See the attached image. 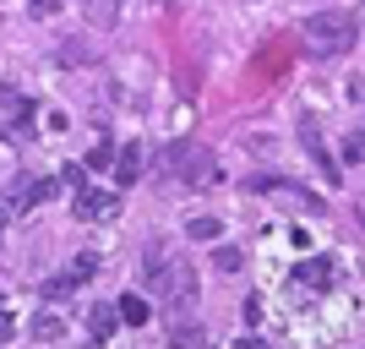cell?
Segmentation results:
<instances>
[{
	"mask_svg": "<svg viewBox=\"0 0 365 349\" xmlns=\"http://www.w3.org/2000/svg\"><path fill=\"white\" fill-rule=\"evenodd\" d=\"M354 39H360V22L349 11H317L305 22V49L317 61H333V55H349Z\"/></svg>",
	"mask_w": 365,
	"mask_h": 349,
	"instance_id": "1",
	"label": "cell"
},
{
	"mask_svg": "<svg viewBox=\"0 0 365 349\" xmlns=\"http://www.w3.org/2000/svg\"><path fill=\"white\" fill-rule=\"evenodd\" d=\"M71 273H76V284H88V278L98 273V257H93V251H82V257H76V268H71Z\"/></svg>",
	"mask_w": 365,
	"mask_h": 349,
	"instance_id": "19",
	"label": "cell"
},
{
	"mask_svg": "<svg viewBox=\"0 0 365 349\" xmlns=\"http://www.w3.org/2000/svg\"><path fill=\"white\" fill-rule=\"evenodd\" d=\"M251 191H267V197L289 202V208H305V213H322V197H311V191H300V186H289V181H273V175H257Z\"/></svg>",
	"mask_w": 365,
	"mask_h": 349,
	"instance_id": "3",
	"label": "cell"
},
{
	"mask_svg": "<svg viewBox=\"0 0 365 349\" xmlns=\"http://www.w3.org/2000/svg\"><path fill=\"white\" fill-rule=\"evenodd\" d=\"M0 224H6V213H0Z\"/></svg>",
	"mask_w": 365,
	"mask_h": 349,
	"instance_id": "23",
	"label": "cell"
},
{
	"mask_svg": "<svg viewBox=\"0 0 365 349\" xmlns=\"http://www.w3.org/2000/svg\"><path fill=\"white\" fill-rule=\"evenodd\" d=\"M109 164H115V148H109V142L88 153V169H109Z\"/></svg>",
	"mask_w": 365,
	"mask_h": 349,
	"instance_id": "20",
	"label": "cell"
},
{
	"mask_svg": "<svg viewBox=\"0 0 365 349\" xmlns=\"http://www.w3.org/2000/svg\"><path fill=\"white\" fill-rule=\"evenodd\" d=\"M169 333H175V344H202V328H197V322H185V317H175Z\"/></svg>",
	"mask_w": 365,
	"mask_h": 349,
	"instance_id": "16",
	"label": "cell"
},
{
	"mask_svg": "<svg viewBox=\"0 0 365 349\" xmlns=\"http://www.w3.org/2000/svg\"><path fill=\"white\" fill-rule=\"evenodd\" d=\"M333 278H338L333 257H311V262H300V268H294V284H311V289H327Z\"/></svg>",
	"mask_w": 365,
	"mask_h": 349,
	"instance_id": "6",
	"label": "cell"
},
{
	"mask_svg": "<svg viewBox=\"0 0 365 349\" xmlns=\"http://www.w3.org/2000/svg\"><path fill=\"white\" fill-rule=\"evenodd\" d=\"M28 333L38 338V344H49V338H61V333H66V322L55 317V311H38V317L28 322Z\"/></svg>",
	"mask_w": 365,
	"mask_h": 349,
	"instance_id": "12",
	"label": "cell"
},
{
	"mask_svg": "<svg viewBox=\"0 0 365 349\" xmlns=\"http://www.w3.org/2000/svg\"><path fill=\"white\" fill-rule=\"evenodd\" d=\"M148 284L158 289V305H185V295H191L197 273H191L185 262H164V268H158V273H153Z\"/></svg>",
	"mask_w": 365,
	"mask_h": 349,
	"instance_id": "2",
	"label": "cell"
},
{
	"mask_svg": "<svg viewBox=\"0 0 365 349\" xmlns=\"http://www.w3.org/2000/svg\"><path fill=\"white\" fill-rule=\"evenodd\" d=\"M213 268H218V273H240V251H235V246H218Z\"/></svg>",
	"mask_w": 365,
	"mask_h": 349,
	"instance_id": "18",
	"label": "cell"
},
{
	"mask_svg": "<svg viewBox=\"0 0 365 349\" xmlns=\"http://www.w3.org/2000/svg\"><path fill=\"white\" fill-rule=\"evenodd\" d=\"M115 322H120V311H115V305H93V311H88V333L104 344V338L115 333Z\"/></svg>",
	"mask_w": 365,
	"mask_h": 349,
	"instance_id": "11",
	"label": "cell"
},
{
	"mask_svg": "<svg viewBox=\"0 0 365 349\" xmlns=\"http://www.w3.org/2000/svg\"><path fill=\"white\" fill-rule=\"evenodd\" d=\"M88 16H93V28H115V16H120V0H88Z\"/></svg>",
	"mask_w": 365,
	"mask_h": 349,
	"instance_id": "14",
	"label": "cell"
},
{
	"mask_svg": "<svg viewBox=\"0 0 365 349\" xmlns=\"http://www.w3.org/2000/svg\"><path fill=\"white\" fill-rule=\"evenodd\" d=\"M185 235H191V241H218V218H207V213H202V218H191V224H185Z\"/></svg>",
	"mask_w": 365,
	"mask_h": 349,
	"instance_id": "15",
	"label": "cell"
},
{
	"mask_svg": "<svg viewBox=\"0 0 365 349\" xmlns=\"http://www.w3.org/2000/svg\"><path fill=\"white\" fill-rule=\"evenodd\" d=\"M16 333V317H11V305H0V344Z\"/></svg>",
	"mask_w": 365,
	"mask_h": 349,
	"instance_id": "21",
	"label": "cell"
},
{
	"mask_svg": "<svg viewBox=\"0 0 365 349\" xmlns=\"http://www.w3.org/2000/svg\"><path fill=\"white\" fill-rule=\"evenodd\" d=\"M71 213L76 218H109L115 213V191H93V186H76V202H71Z\"/></svg>",
	"mask_w": 365,
	"mask_h": 349,
	"instance_id": "4",
	"label": "cell"
},
{
	"mask_svg": "<svg viewBox=\"0 0 365 349\" xmlns=\"http://www.w3.org/2000/svg\"><path fill=\"white\" fill-rule=\"evenodd\" d=\"M185 181H191V186L218 181V164H213V153H207V148H197V153H191V164H185Z\"/></svg>",
	"mask_w": 365,
	"mask_h": 349,
	"instance_id": "9",
	"label": "cell"
},
{
	"mask_svg": "<svg viewBox=\"0 0 365 349\" xmlns=\"http://www.w3.org/2000/svg\"><path fill=\"white\" fill-rule=\"evenodd\" d=\"M191 153H197V142H169V148H158V169H164V175H175V169L191 164Z\"/></svg>",
	"mask_w": 365,
	"mask_h": 349,
	"instance_id": "10",
	"label": "cell"
},
{
	"mask_svg": "<svg viewBox=\"0 0 365 349\" xmlns=\"http://www.w3.org/2000/svg\"><path fill=\"white\" fill-rule=\"evenodd\" d=\"M142 181V142H125L115 153V186H137Z\"/></svg>",
	"mask_w": 365,
	"mask_h": 349,
	"instance_id": "5",
	"label": "cell"
},
{
	"mask_svg": "<svg viewBox=\"0 0 365 349\" xmlns=\"http://www.w3.org/2000/svg\"><path fill=\"white\" fill-rule=\"evenodd\" d=\"M61 175H49V181H33V186H16V208H38V202H49V197H55V191H61Z\"/></svg>",
	"mask_w": 365,
	"mask_h": 349,
	"instance_id": "7",
	"label": "cell"
},
{
	"mask_svg": "<svg viewBox=\"0 0 365 349\" xmlns=\"http://www.w3.org/2000/svg\"><path fill=\"white\" fill-rule=\"evenodd\" d=\"M71 289H76V273L66 268L61 278H49V284H44V295H49V300H61V295H71Z\"/></svg>",
	"mask_w": 365,
	"mask_h": 349,
	"instance_id": "17",
	"label": "cell"
},
{
	"mask_svg": "<svg viewBox=\"0 0 365 349\" xmlns=\"http://www.w3.org/2000/svg\"><path fill=\"white\" fill-rule=\"evenodd\" d=\"M240 317H245V328H257V322H262V300H245Z\"/></svg>",
	"mask_w": 365,
	"mask_h": 349,
	"instance_id": "22",
	"label": "cell"
},
{
	"mask_svg": "<svg viewBox=\"0 0 365 349\" xmlns=\"http://www.w3.org/2000/svg\"><path fill=\"white\" fill-rule=\"evenodd\" d=\"M300 142L311 148V158H317V164H322V169H327V175L338 181V164H333V153L322 148V131H317V121H300Z\"/></svg>",
	"mask_w": 365,
	"mask_h": 349,
	"instance_id": "8",
	"label": "cell"
},
{
	"mask_svg": "<svg viewBox=\"0 0 365 349\" xmlns=\"http://www.w3.org/2000/svg\"><path fill=\"white\" fill-rule=\"evenodd\" d=\"M153 305L142 300V295H120V322H131V328H148Z\"/></svg>",
	"mask_w": 365,
	"mask_h": 349,
	"instance_id": "13",
	"label": "cell"
}]
</instances>
